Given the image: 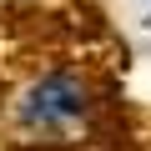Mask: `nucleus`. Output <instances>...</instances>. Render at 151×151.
Segmentation results:
<instances>
[{
  "label": "nucleus",
  "mask_w": 151,
  "mask_h": 151,
  "mask_svg": "<svg viewBox=\"0 0 151 151\" xmlns=\"http://www.w3.org/2000/svg\"><path fill=\"white\" fill-rule=\"evenodd\" d=\"M96 111V91L86 70L76 65H45L10 96V126L25 141H65Z\"/></svg>",
  "instance_id": "1"
}]
</instances>
